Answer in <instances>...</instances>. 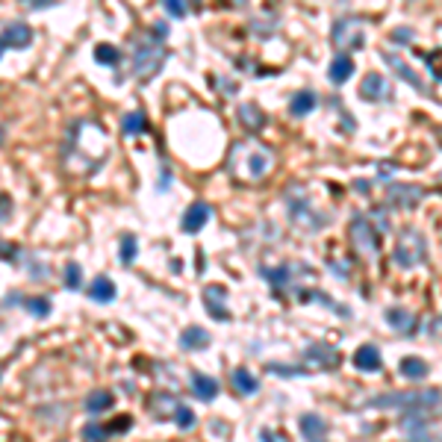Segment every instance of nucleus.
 <instances>
[{"instance_id": "25", "label": "nucleus", "mask_w": 442, "mask_h": 442, "mask_svg": "<svg viewBox=\"0 0 442 442\" xmlns=\"http://www.w3.org/2000/svg\"><path fill=\"white\" fill-rule=\"evenodd\" d=\"M209 342H212V336L198 324L186 327V331L180 333V348H186V351H204V348H209Z\"/></svg>"}, {"instance_id": "26", "label": "nucleus", "mask_w": 442, "mask_h": 442, "mask_svg": "<svg viewBox=\"0 0 442 442\" xmlns=\"http://www.w3.org/2000/svg\"><path fill=\"white\" fill-rule=\"evenodd\" d=\"M112 404H116V398H112L109 389H95V392L85 395V401H83V407H85L89 416H97V413L112 410Z\"/></svg>"}, {"instance_id": "10", "label": "nucleus", "mask_w": 442, "mask_h": 442, "mask_svg": "<svg viewBox=\"0 0 442 442\" xmlns=\"http://www.w3.org/2000/svg\"><path fill=\"white\" fill-rule=\"evenodd\" d=\"M304 363L310 368H336L339 366V351L327 342H312V345L304 351Z\"/></svg>"}, {"instance_id": "40", "label": "nucleus", "mask_w": 442, "mask_h": 442, "mask_svg": "<svg viewBox=\"0 0 442 442\" xmlns=\"http://www.w3.org/2000/svg\"><path fill=\"white\" fill-rule=\"evenodd\" d=\"M165 12H168L171 18H183V15H186V6H183L180 0H168V4H165Z\"/></svg>"}, {"instance_id": "33", "label": "nucleus", "mask_w": 442, "mask_h": 442, "mask_svg": "<svg viewBox=\"0 0 442 442\" xmlns=\"http://www.w3.org/2000/svg\"><path fill=\"white\" fill-rule=\"evenodd\" d=\"M95 60L101 62V65H118V60H121V50L116 48V45H97L95 48Z\"/></svg>"}, {"instance_id": "7", "label": "nucleus", "mask_w": 442, "mask_h": 442, "mask_svg": "<svg viewBox=\"0 0 442 442\" xmlns=\"http://www.w3.org/2000/svg\"><path fill=\"white\" fill-rule=\"evenodd\" d=\"M401 434L407 442H436V431L431 427V419H427L424 410H404Z\"/></svg>"}, {"instance_id": "29", "label": "nucleus", "mask_w": 442, "mask_h": 442, "mask_svg": "<svg viewBox=\"0 0 442 442\" xmlns=\"http://www.w3.org/2000/svg\"><path fill=\"white\" fill-rule=\"evenodd\" d=\"M398 372H401L407 380H424L431 375V366H427L422 357H404L401 366H398Z\"/></svg>"}, {"instance_id": "43", "label": "nucleus", "mask_w": 442, "mask_h": 442, "mask_svg": "<svg viewBox=\"0 0 442 442\" xmlns=\"http://www.w3.org/2000/svg\"><path fill=\"white\" fill-rule=\"evenodd\" d=\"M4 141H6V130H4V127H0V148H4Z\"/></svg>"}, {"instance_id": "30", "label": "nucleus", "mask_w": 442, "mask_h": 442, "mask_svg": "<svg viewBox=\"0 0 442 442\" xmlns=\"http://www.w3.org/2000/svg\"><path fill=\"white\" fill-rule=\"evenodd\" d=\"M145 130H148V116L141 109L127 112V116L121 118V133L124 136H139V133H145Z\"/></svg>"}, {"instance_id": "39", "label": "nucleus", "mask_w": 442, "mask_h": 442, "mask_svg": "<svg viewBox=\"0 0 442 442\" xmlns=\"http://www.w3.org/2000/svg\"><path fill=\"white\" fill-rule=\"evenodd\" d=\"M268 372H277V375H304L307 368H298V366H277V363H272V366H268Z\"/></svg>"}, {"instance_id": "2", "label": "nucleus", "mask_w": 442, "mask_h": 442, "mask_svg": "<svg viewBox=\"0 0 442 442\" xmlns=\"http://www.w3.org/2000/svg\"><path fill=\"white\" fill-rule=\"evenodd\" d=\"M368 407H389V410H424L436 413L439 389H413V392H383L368 398Z\"/></svg>"}, {"instance_id": "31", "label": "nucleus", "mask_w": 442, "mask_h": 442, "mask_svg": "<svg viewBox=\"0 0 442 442\" xmlns=\"http://www.w3.org/2000/svg\"><path fill=\"white\" fill-rule=\"evenodd\" d=\"M24 310L30 312V316H36V319H48V316H50V310H53V304H50V298L36 295V298H27V301H24Z\"/></svg>"}, {"instance_id": "23", "label": "nucleus", "mask_w": 442, "mask_h": 442, "mask_svg": "<svg viewBox=\"0 0 442 442\" xmlns=\"http://www.w3.org/2000/svg\"><path fill=\"white\" fill-rule=\"evenodd\" d=\"M354 60L348 53H336L333 56V62H331V68H327V77H331V83H336V85H342V83H348L351 80V74H354Z\"/></svg>"}, {"instance_id": "24", "label": "nucleus", "mask_w": 442, "mask_h": 442, "mask_svg": "<svg viewBox=\"0 0 442 442\" xmlns=\"http://www.w3.org/2000/svg\"><path fill=\"white\" fill-rule=\"evenodd\" d=\"M189 387H192L195 398H201V401H212V398L219 395V380L204 375V372H192V383H189Z\"/></svg>"}, {"instance_id": "38", "label": "nucleus", "mask_w": 442, "mask_h": 442, "mask_svg": "<svg viewBox=\"0 0 442 442\" xmlns=\"http://www.w3.org/2000/svg\"><path fill=\"white\" fill-rule=\"evenodd\" d=\"M260 442H289V436H283L275 427H260Z\"/></svg>"}, {"instance_id": "20", "label": "nucleus", "mask_w": 442, "mask_h": 442, "mask_svg": "<svg viewBox=\"0 0 442 442\" xmlns=\"http://www.w3.org/2000/svg\"><path fill=\"white\" fill-rule=\"evenodd\" d=\"M236 116H239V124L245 127V130H251V133H260L263 127L268 124V116L256 104H242L236 109Z\"/></svg>"}, {"instance_id": "6", "label": "nucleus", "mask_w": 442, "mask_h": 442, "mask_svg": "<svg viewBox=\"0 0 442 442\" xmlns=\"http://www.w3.org/2000/svg\"><path fill=\"white\" fill-rule=\"evenodd\" d=\"M331 41L336 50H360L366 45L363 24L357 18H339L331 30Z\"/></svg>"}, {"instance_id": "21", "label": "nucleus", "mask_w": 442, "mask_h": 442, "mask_svg": "<svg viewBox=\"0 0 442 442\" xmlns=\"http://www.w3.org/2000/svg\"><path fill=\"white\" fill-rule=\"evenodd\" d=\"M89 292V298L95 304H112L116 301V295H118V289H116V283H112L106 275H97L95 280H92V286L85 289Z\"/></svg>"}, {"instance_id": "11", "label": "nucleus", "mask_w": 442, "mask_h": 442, "mask_svg": "<svg viewBox=\"0 0 442 442\" xmlns=\"http://www.w3.org/2000/svg\"><path fill=\"white\" fill-rule=\"evenodd\" d=\"M204 307L216 322H230V310H227V289L212 283V286H204Z\"/></svg>"}, {"instance_id": "42", "label": "nucleus", "mask_w": 442, "mask_h": 442, "mask_svg": "<svg viewBox=\"0 0 442 442\" xmlns=\"http://www.w3.org/2000/svg\"><path fill=\"white\" fill-rule=\"evenodd\" d=\"M392 39L395 41H413V39H416V33H413V30H392Z\"/></svg>"}, {"instance_id": "44", "label": "nucleus", "mask_w": 442, "mask_h": 442, "mask_svg": "<svg viewBox=\"0 0 442 442\" xmlns=\"http://www.w3.org/2000/svg\"><path fill=\"white\" fill-rule=\"evenodd\" d=\"M0 56H4V41H0Z\"/></svg>"}, {"instance_id": "22", "label": "nucleus", "mask_w": 442, "mask_h": 442, "mask_svg": "<svg viewBox=\"0 0 442 442\" xmlns=\"http://www.w3.org/2000/svg\"><path fill=\"white\" fill-rule=\"evenodd\" d=\"M319 106V95L316 92H310V89H301V92H295L292 97H289V112L295 118H304V116H310L312 109Z\"/></svg>"}, {"instance_id": "34", "label": "nucleus", "mask_w": 442, "mask_h": 442, "mask_svg": "<svg viewBox=\"0 0 442 442\" xmlns=\"http://www.w3.org/2000/svg\"><path fill=\"white\" fill-rule=\"evenodd\" d=\"M65 289H71V292L83 289V268L77 263H68L65 265Z\"/></svg>"}, {"instance_id": "9", "label": "nucleus", "mask_w": 442, "mask_h": 442, "mask_svg": "<svg viewBox=\"0 0 442 442\" xmlns=\"http://www.w3.org/2000/svg\"><path fill=\"white\" fill-rule=\"evenodd\" d=\"M424 198H427V192L422 186H407V183H395L387 192V201L395 209H416Z\"/></svg>"}, {"instance_id": "16", "label": "nucleus", "mask_w": 442, "mask_h": 442, "mask_svg": "<svg viewBox=\"0 0 442 442\" xmlns=\"http://www.w3.org/2000/svg\"><path fill=\"white\" fill-rule=\"evenodd\" d=\"M383 319H387V324L392 327V331L404 333V336H413V331H416V324H419V319L413 316L410 310H404V307H389Z\"/></svg>"}, {"instance_id": "13", "label": "nucleus", "mask_w": 442, "mask_h": 442, "mask_svg": "<svg viewBox=\"0 0 442 442\" xmlns=\"http://www.w3.org/2000/svg\"><path fill=\"white\" fill-rule=\"evenodd\" d=\"M0 41H4V48H12V50H24V48H30V41H33V30L27 24L21 21H12L4 27V36H0Z\"/></svg>"}, {"instance_id": "5", "label": "nucleus", "mask_w": 442, "mask_h": 442, "mask_svg": "<svg viewBox=\"0 0 442 442\" xmlns=\"http://www.w3.org/2000/svg\"><path fill=\"white\" fill-rule=\"evenodd\" d=\"M348 236L354 242V248H357L360 254H378L380 251V233L375 230V224L368 216H363V212H357V216L351 219L348 224Z\"/></svg>"}, {"instance_id": "1", "label": "nucleus", "mask_w": 442, "mask_h": 442, "mask_svg": "<svg viewBox=\"0 0 442 442\" xmlns=\"http://www.w3.org/2000/svg\"><path fill=\"white\" fill-rule=\"evenodd\" d=\"M165 60H168V50L153 33H145V36L133 39V74L139 80L156 77V74H160V68L165 65Z\"/></svg>"}, {"instance_id": "3", "label": "nucleus", "mask_w": 442, "mask_h": 442, "mask_svg": "<svg viewBox=\"0 0 442 442\" xmlns=\"http://www.w3.org/2000/svg\"><path fill=\"white\" fill-rule=\"evenodd\" d=\"M286 207H289V219H292V224H298L301 230H322V227L327 224V221L316 219V209H312L310 198H307V192H304L301 186L286 189Z\"/></svg>"}, {"instance_id": "18", "label": "nucleus", "mask_w": 442, "mask_h": 442, "mask_svg": "<svg viewBox=\"0 0 442 442\" xmlns=\"http://www.w3.org/2000/svg\"><path fill=\"white\" fill-rule=\"evenodd\" d=\"M380 56H383V62H387V65H389V68H392V71H395V74H398V77H401L404 83H410V85H413V89H419V92H424V83H422V80L416 77V71H413V68H410V65H407V62L401 60V56H398V53H389V50H383Z\"/></svg>"}, {"instance_id": "28", "label": "nucleus", "mask_w": 442, "mask_h": 442, "mask_svg": "<svg viewBox=\"0 0 442 442\" xmlns=\"http://www.w3.org/2000/svg\"><path fill=\"white\" fill-rule=\"evenodd\" d=\"M230 380H233V389H236V392H242V395H254V392H260V380H256L245 366L233 368Z\"/></svg>"}, {"instance_id": "41", "label": "nucleus", "mask_w": 442, "mask_h": 442, "mask_svg": "<svg viewBox=\"0 0 442 442\" xmlns=\"http://www.w3.org/2000/svg\"><path fill=\"white\" fill-rule=\"evenodd\" d=\"M9 212H12V198L0 192V221H6V219H9Z\"/></svg>"}, {"instance_id": "32", "label": "nucleus", "mask_w": 442, "mask_h": 442, "mask_svg": "<svg viewBox=\"0 0 442 442\" xmlns=\"http://www.w3.org/2000/svg\"><path fill=\"white\" fill-rule=\"evenodd\" d=\"M136 254H139L136 236H133V233L121 236V248H118V256H121V263H124V265H133V263H136Z\"/></svg>"}, {"instance_id": "14", "label": "nucleus", "mask_w": 442, "mask_h": 442, "mask_svg": "<svg viewBox=\"0 0 442 442\" xmlns=\"http://www.w3.org/2000/svg\"><path fill=\"white\" fill-rule=\"evenodd\" d=\"M212 216V207L207 201H195L189 209H186V216H183L180 227H183V233H201L204 230V224L209 221Z\"/></svg>"}, {"instance_id": "27", "label": "nucleus", "mask_w": 442, "mask_h": 442, "mask_svg": "<svg viewBox=\"0 0 442 442\" xmlns=\"http://www.w3.org/2000/svg\"><path fill=\"white\" fill-rule=\"evenodd\" d=\"M245 168H248V177H251V180L265 177V174H268V168H272V153L263 151V148H260V151H254V153L248 156Z\"/></svg>"}, {"instance_id": "8", "label": "nucleus", "mask_w": 442, "mask_h": 442, "mask_svg": "<svg viewBox=\"0 0 442 442\" xmlns=\"http://www.w3.org/2000/svg\"><path fill=\"white\" fill-rule=\"evenodd\" d=\"M260 275L272 283L275 286V292H283V289H295L298 286V280L295 277H310L312 272L307 265H301V263H283V265H277V268H260Z\"/></svg>"}, {"instance_id": "19", "label": "nucleus", "mask_w": 442, "mask_h": 442, "mask_svg": "<svg viewBox=\"0 0 442 442\" xmlns=\"http://www.w3.org/2000/svg\"><path fill=\"white\" fill-rule=\"evenodd\" d=\"M180 407V401L171 392H153L148 398V410H151V416L153 419H171L174 416V410Z\"/></svg>"}, {"instance_id": "35", "label": "nucleus", "mask_w": 442, "mask_h": 442, "mask_svg": "<svg viewBox=\"0 0 442 442\" xmlns=\"http://www.w3.org/2000/svg\"><path fill=\"white\" fill-rule=\"evenodd\" d=\"M174 422H177V427H180V431H192V427H195V413L186 407V404H180L177 410H174Z\"/></svg>"}, {"instance_id": "4", "label": "nucleus", "mask_w": 442, "mask_h": 442, "mask_svg": "<svg viewBox=\"0 0 442 442\" xmlns=\"http://www.w3.org/2000/svg\"><path fill=\"white\" fill-rule=\"evenodd\" d=\"M424 256H427V242L419 230H413V227L401 233V239H398L395 248H392V260L401 268H413V265L424 263Z\"/></svg>"}, {"instance_id": "37", "label": "nucleus", "mask_w": 442, "mask_h": 442, "mask_svg": "<svg viewBox=\"0 0 442 442\" xmlns=\"http://www.w3.org/2000/svg\"><path fill=\"white\" fill-rule=\"evenodd\" d=\"M106 427V434H127L133 427V416H116L109 424H104Z\"/></svg>"}, {"instance_id": "17", "label": "nucleus", "mask_w": 442, "mask_h": 442, "mask_svg": "<svg viewBox=\"0 0 442 442\" xmlns=\"http://www.w3.org/2000/svg\"><path fill=\"white\" fill-rule=\"evenodd\" d=\"M354 366H357L360 372H366V375L380 372V368H383V357H380L378 345H360L357 351H354Z\"/></svg>"}, {"instance_id": "36", "label": "nucleus", "mask_w": 442, "mask_h": 442, "mask_svg": "<svg viewBox=\"0 0 442 442\" xmlns=\"http://www.w3.org/2000/svg\"><path fill=\"white\" fill-rule=\"evenodd\" d=\"M83 439H85V442H106L109 434H106V427H104V424L89 422V424L83 427Z\"/></svg>"}, {"instance_id": "15", "label": "nucleus", "mask_w": 442, "mask_h": 442, "mask_svg": "<svg viewBox=\"0 0 442 442\" xmlns=\"http://www.w3.org/2000/svg\"><path fill=\"white\" fill-rule=\"evenodd\" d=\"M298 424H301L304 442H324L327 434H331V427H327V422L319 416V413H304V416L298 419Z\"/></svg>"}, {"instance_id": "12", "label": "nucleus", "mask_w": 442, "mask_h": 442, "mask_svg": "<svg viewBox=\"0 0 442 442\" xmlns=\"http://www.w3.org/2000/svg\"><path fill=\"white\" fill-rule=\"evenodd\" d=\"M360 97L363 101H389L392 85L387 83L383 74H366L363 83H360Z\"/></svg>"}]
</instances>
